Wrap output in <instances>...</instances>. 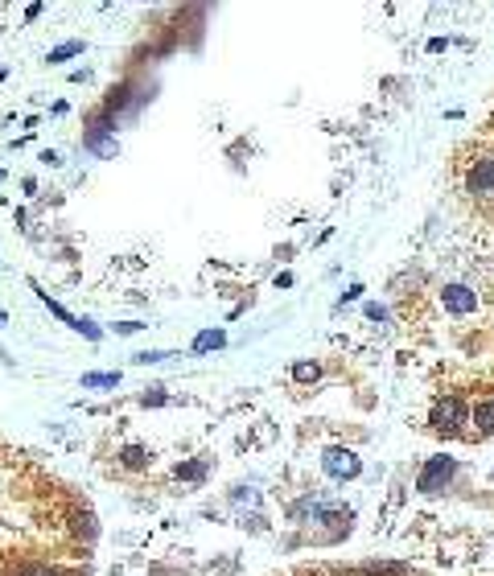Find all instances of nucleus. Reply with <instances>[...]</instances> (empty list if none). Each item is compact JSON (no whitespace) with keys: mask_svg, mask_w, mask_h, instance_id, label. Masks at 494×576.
I'll use <instances>...</instances> for the list:
<instances>
[{"mask_svg":"<svg viewBox=\"0 0 494 576\" xmlns=\"http://www.w3.org/2000/svg\"><path fill=\"white\" fill-rule=\"evenodd\" d=\"M29 498V486L21 478V465L13 461V453L0 449V506L13 511ZM25 527L29 523H13L8 515H0V576H25L33 568L49 564L45 556H38V543L25 539Z\"/></svg>","mask_w":494,"mask_h":576,"instance_id":"f257e3e1","label":"nucleus"},{"mask_svg":"<svg viewBox=\"0 0 494 576\" xmlns=\"http://www.w3.org/2000/svg\"><path fill=\"white\" fill-rule=\"evenodd\" d=\"M429 428L437 433V437H449V441H457V437H465L470 441V403L461 396H437L433 399V407H429Z\"/></svg>","mask_w":494,"mask_h":576,"instance_id":"f03ea898","label":"nucleus"},{"mask_svg":"<svg viewBox=\"0 0 494 576\" xmlns=\"http://www.w3.org/2000/svg\"><path fill=\"white\" fill-rule=\"evenodd\" d=\"M453 478H457V461L453 457H429L420 465V474H416V490L433 498V494H445L453 486Z\"/></svg>","mask_w":494,"mask_h":576,"instance_id":"7ed1b4c3","label":"nucleus"},{"mask_svg":"<svg viewBox=\"0 0 494 576\" xmlns=\"http://www.w3.org/2000/svg\"><path fill=\"white\" fill-rule=\"evenodd\" d=\"M321 469H325L334 482H350V478L362 474V457L355 449H346V444H330V449L321 453Z\"/></svg>","mask_w":494,"mask_h":576,"instance_id":"20e7f679","label":"nucleus"},{"mask_svg":"<svg viewBox=\"0 0 494 576\" xmlns=\"http://www.w3.org/2000/svg\"><path fill=\"white\" fill-rule=\"evenodd\" d=\"M470 441H491L494 437V391H486V396H478L474 403H470Z\"/></svg>","mask_w":494,"mask_h":576,"instance_id":"39448f33","label":"nucleus"},{"mask_svg":"<svg viewBox=\"0 0 494 576\" xmlns=\"http://www.w3.org/2000/svg\"><path fill=\"white\" fill-rule=\"evenodd\" d=\"M482 305V297L470 288V284H445L441 288V309L453 313V317H465V313H474Z\"/></svg>","mask_w":494,"mask_h":576,"instance_id":"423d86ee","label":"nucleus"},{"mask_svg":"<svg viewBox=\"0 0 494 576\" xmlns=\"http://www.w3.org/2000/svg\"><path fill=\"white\" fill-rule=\"evenodd\" d=\"M33 288H38V284H33ZM38 297H42V301H45V309L54 313L58 321H66V325H70L75 334H87L91 342H99V338H103V329H99L95 321H87V317H75V313H70V309H62L58 301H49V293H42V288H38Z\"/></svg>","mask_w":494,"mask_h":576,"instance_id":"0eeeda50","label":"nucleus"},{"mask_svg":"<svg viewBox=\"0 0 494 576\" xmlns=\"http://www.w3.org/2000/svg\"><path fill=\"white\" fill-rule=\"evenodd\" d=\"M465 189L470 194H491L494 189V157H478L465 169Z\"/></svg>","mask_w":494,"mask_h":576,"instance_id":"6e6552de","label":"nucleus"},{"mask_svg":"<svg viewBox=\"0 0 494 576\" xmlns=\"http://www.w3.org/2000/svg\"><path fill=\"white\" fill-rule=\"evenodd\" d=\"M99 387H120V371H95V375H83V391H99Z\"/></svg>","mask_w":494,"mask_h":576,"instance_id":"1a4fd4ad","label":"nucleus"},{"mask_svg":"<svg viewBox=\"0 0 494 576\" xmlns=\"http://www.w3.org/2000/svg\"><path fill=\"white\" fill-rule=\"evenodd\" d=\"M219 346H226V334H223V329H206V334H198V338H194V355H206V350H219Z\"/></svg>","mask_w":494,"mask_h":576,"instance_id":"9d476101","label":"nucleus"},{"mask_svg":"<svg viewBox=\"0 0 494 576\" xmlns=\"http://www.w3.org/2000/svg\"><path fill=\"white\" fill-rule=\"evenodd\" d=\"M120 461H124L128 469H144V465H153V453H148V449H140V444H128V449L120 453Z\"/></svg>","mask_w":494,"mask_h":576,"instance_id":"9b49d317","label":"nucleus"},{"mask_svg":"<svg viewBox=\"0 0 494 576\" xmlns=\"http://www.w3.org/2000/svg\"><path fill=\"white\" fill-rule=\"evenodd\" d=\"M293 379H297V383H317V379H321V366H317V362H297V366H293Z\"/></svg>","mask_w":494,"mask_h":576,"instance_id":"f8f14e48","label":"nucleus"},{"mask_svg":"<svg viewBox=\"0 0 494 576\" xmlns=\"http://www.w3.org/2000/svg\"><path fill=\"white\" fill-rule=\"evenodd\" d=\"M75 54H83V42H62L58 49H49V62L58 66V62H66V58H75Z\"/></svg>","mask_w":494,"mask_h":576,"instance_id":"ddd939ff","label":"nucleus"},{"mask_svg":"<svg viewBox=\"0 0 494 576\" xmlns=\"http://www.w3.org/2000/svg\"><path fill=\"white\" fill-rule=\"evenodd\" d=\"M202 469H206L202 461H194V465H178V478H190V482H194V478H202Z\"/></svg>","mask_w":494,"mask_h":576,"instance_id":"4468645a","label":"nucleus"},{"mask_svg":"<svg viewBox=\"0 0 494 576\" xmlns=\"http://www.w3.org/2000/svg\"><path fill=\"white\" fill-rule=\"evenodd\" d=\"M366 317H371V321H387V309H383V305H366Z\"/></svg>","mask_w":494,"mask_h":576,"instance_id":"2eb2a0df","label":"nucleus"},{"mask_svg":"<svg viewBox=\"0 0 494 576\" xmlns=\"http://www.w3.org/2000/svg\"><path fill=\"white\" fill-rule=\"evenodd\" d=\"M136 329H144L140 321H124V325H116V334H136Z\"/></svg>","mask_w":494,"mask_h":576,"instance_id":"dca6fc26","label":"nucleus"},{"mask_svg":"<svg viewBox=\"0 0 494 576\" xmlns=\"http://www.w3.org/2000/svg\"><path fill=\"white\" fill-rule=\"evenodd\" d=\"M0 181H4V173H0Z\"/></svg>","mask_w":494,"mask_h":576,"instance_id":"f3484780","label":"nucleus"}]
</instances>
